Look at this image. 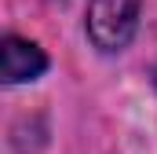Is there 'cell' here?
<instances>
[{
    "label": "cell",
    "mask_w": 157,
    "mask_h": 154,
    "mask_svg": "<svg viewBox=\"0 0 157 154\" xmlns=\"http://www.w3.org/2000/svg\"><path fill=\"white\" fill-rule=\"evenodd\" d=\"M143 18V0H88V37L99 51H124Z\"/></svg>",
    "instance_id": "cell-1"
},
{
    "label": "cell",
    "mask_w": 157,
    "mask_h": 154,
    "mask_svg": "<svg viewBox=\"0 0 157 154\" xmlns=\"http://www.w3.org/2000/svg\"><path fill=\"white\" fill-rule=\"evenodd\" d=\"M48 70V55L26 37H4L0 44V81L4 84H26Z\"/></svg>",
    "instance_id": "cell-2"
},
{
    "label": "cell",
    "mask_w": 157,
    "mask_h": 154,
    "mask_svg": "<svg viewBox=\"0 0 157 154\" xmlns=\"http://www.w3.org/2000/svg\"><path fill=\"white\" fill-rule=\"evenodd\" d=\"M154 88H157V66H154Z\"/></svg>",
    "instance_id": "cell-3"
}]
</instances>
